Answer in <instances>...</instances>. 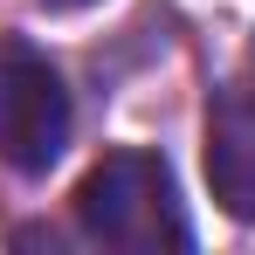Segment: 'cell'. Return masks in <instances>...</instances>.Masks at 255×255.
Segmentation results:
<instances>
[{
	"instance_id": "6da1fadb",
	"label": "cell",
	"mask_w": 255,
	"mask_h": 255,
	"mask_svg": "<svg viewBox=\"0 0 255 255\" xmlns=\"http://www.w3.org/2000/svg\"><path fill=\"white\" fill-rule=\"evenodd\" d=\"M76 221H83L90 242L125 249V255H159V249H186L193 242L159 152H111V159H97L83 172V186H76Z\"/></svg>"
},
{
	"instance_id": "7a4b0ae2",
	"label": "cell",
	"mask_w": 255,
	"mask_h": 255,
	"mask_svg": "<svg viewBox=\"0 0 255 255\" xmlns=\"http://www.w3.org/2000/svg\"><path fill=\"white\" fill-rule=\"evenodd\" d=\"M69 90L28 42H0V159L14 172H48L69 152Z\"/></svg>"
},
{
	"instance_id": "3957f363",
	"label": "cell",
	"mask_w": 255,
	"mask_h": 255,
	"mask_svg": "<svg viewBox=\"0 0 255 255\" xmlns=\"http://www.w3.org/2000/svg\"><path fill=\"white\" fill-rule=\"evenodd\" d=\"M207 186L235 221H255V69L235 76L207 111Z\"/></svg>"
},
{
	"instance_id": "277c9868",
	"label": "cell",
	"mask_w": 255,
	"mask_h": 255,
	"mask_svg": "<svg viewBox=\"0 0 255 255\" xmlns=\"http://www.w3.org/2000/svg\"><path fill=\"white\" fill-rule=\"evenodd\" d=\"M48 7H90V0H48Z\"/></svg>"
}]
</instances>
